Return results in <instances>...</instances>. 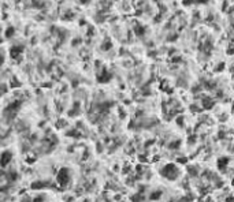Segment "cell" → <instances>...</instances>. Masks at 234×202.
<instances>
[{
  "label": "cell",
  "instance_id": "8",
  "mask_svg": "<svg viewBox=\"0 0 234 202\" xmlns=\"http://www.w3.org/2000/svg\"><path fill=\"white\" fill-rule=\"evenodd\" d=\"M159 197H160V191H157V193H153L151 198H152V199H156V198H159Z\"/></svg>",
  "mask_w": 234,
  "mask_h": 202
},
{
  "label": "cell",
  "instance_id": "3",
  "mask_svg": "<svg viewBox=\"0 0 234 202\" xmlns=\"http://www.w3.org/2000/svg\"><path fill=\"white\" fill-rule=\"evenodd\" d=\"M10 161H11V153L10 152H4L3 154L0 156V165H1V167H6Z\"/></svg>",
  "mask_w": 234,
  "mask_h": 202
},
{
  "label": "cell",
  "instance_id": "1",
  "mask_svg": "<svg viewBox=\"0 0 234 202\" xmlns=\"http://www.w3.org/2000/svg\"><path fill=\"white\" fill-rule=\"evenodd\" d=\"M162 175L164 177H167V179H170V180H174V179L178 177V169L174 164H167L166 167L162 169Z\"/></svg>",
  "mask_w": 234,
  "mask_h": 202
},
{
  "label": "cell",
  "instance_id": "2",
  "mask_svg": "<svg viewBox=\"0 0 234 202\" xmlns=\"http://www.w3.org/2000/svg\"><path fill=\"white\" fill-rule=\"evenodd\" d=\"M58 182L61 183V185H64V183H67L69 182V171L67 169H62L58 175Z\"/></svg>",
  "mask_w": 234,
  "mask_h": 202
},
{
  "label": "cell",
  "instance_id": "4",
  "mask_svg": "<svg viewBox=\"0 0 234 202\" xmlns=\"http://www.w3.org/2000/svg\"><path fill=\"white\" fill-rule=\"evenodd\" d=\"M21 52H22V48H21V46H14V48H11V49H10L11 57H17L18 55H21Z\"/></svg>",
  "mask_w": 234,
  "mask_h": 202
},
{
  "label": "cell",
  "instance_id": "11",
  "mask_svg": "<svg viewBox=\"0 0 234 202\" xmlns=\"http://www.w3.org/2000/svg\"><path fill=\"white\" fill-rule=\"evenodd\" d=\"M3 63V56H0V64Z\"/></svg>",
  "mask_w": 234,
  "mask_h": 202
},
{
  "label": "cell",
  "instance_id": "5",
  "mask_svg": "<svg viewBox=\"0 0 234 202\" xmlns=\"http://www.w3.org/2000/svg\"><path fill=\"white\" fill-rule=\"evenodd\" d=\"M212 105H214L212 98H208V97H204V98H203V106H204V108L209 109V108H211Z\"/></svg>",
  "mask_w": 234,
  "mask_h": 202
},
{
  "label": "cell",
  "instance_id": "7",
  "mask_svg": "<svg viewBox=\"0 0 234 202\" xmlns=\"http://www.w3.org/2000/svg\"><path fill=\"white\" fill-rule=\"evenodd\" d=\"M226 164H227V159H220L219 160V167H226Z\"/></svg>",
  "mask_w": 234,
  "mask_h": 202
},
{
  "label": "cell",
  "instance_id": "6",
  "mask_svg": "<svg viewBox=\"0 0 234 202\" xmlns=\"http://www.w3.org/2000/svg\"><path fill=\"white\" fill-rule=\"evenodd\" d=\"M227 53H229V55H234V43H231L230 45H229V49H227Z\"/></svg>",
  "mask_w": 234,
  "mask_h": 202
},
{
  "label": "cell",
  "instance_id": "10",
  "mask_svg": "<svg viewBox=\"0 0 234 202\" xmlns=\"http://www.w3.org/2000/svg\"><path fill=\"white\" fill-rule=\"evenodd\" d=\"M178 163H179V164H185V163H186V159H178Z\"/></svg>",
  "mask_w": 234,
  "mask_h": 202
},
{
  "label": "cell",
  "instance_id": "9",
  "mask_svg": "<svg viewBox=\"0 0 234 202\" xmlns=\"http://www.w3.org/2000/svg\"><path fill=\"white\" fill-rule=\"evenodd\" d=\"M12 34H14V29H12V28L8 29V30H7V37H10V35H12Z\"/></svg>",
  "mask_w": 234,
  "mask_h": 202
}]
</instances>
